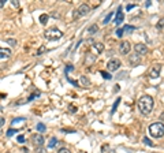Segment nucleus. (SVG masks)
Instances as JSON below:
<instances>
[{
    "instance_id": "obj_1",
    "label": "nucleus",
    "mask_w": 164,
    "mask_h": 153,
    "mask_svg": "<svg viewBox=\"0 0 164 153\" xmlns=\"http://www.w3.org/2000/svg\"><path fill=\"white\" fill-rule=\"evenodd\" d=\"M137 105H138V109H139V112H141L142 115H149V114L152 112L153 105H154L153 97H152V96H148V95L139 97Z\"/></svg>"
},
{
    "instance_id": "obj_2",
    "label": "nucleus",
    "mask_w": 164,
    "mask_h": 153,
    "mask_svg": "<svg viewBox=\"0 0 164 153\" xmlns=\"http://www.w3.org/2000/svg\"><path fill=\"white\" fill-rule=\"evenodd\" d=\"M149 134L153 138H161L164 137V124L161 122H156L149 126Z\"/></svg>"
},
{
    "instance_id": "obj_3",
    "label": "nucleus",
    "mask_w": 164,
    "mask_h": 153,
    "mask_svg": "<svg viewBox=\"0 0 164 153\" xmlns=\"http://www.w3.org/2000/svg\"><path fill=\"white\" fill-rule=\"evenodd\" d=\"M44 37L46 40H49V41H55V40H59V38L63 37V32H60L56 27H49L48 30H45Z\"/></svg>"
},
{
    "instance_id": "obj_4",
    "label": "nucleus",
    "mask_w": 164,
    "mask_h": 153,
    "mask_svg": "<svg viewBox=\"0 0 164 153\" xmlns=\"http://www.w3.org/2000/svg\"><path fill=\"white\" fill-rule=\"evenodd\" d=\"M160 73H161V64H153L152 67H150V70H149L148 75L152 79H156L160 77Z\"/></svg>"
},
{
    "instance_id": "obj_5",
    "label": "nucleus",
    "mask_w": 164,
    "mask_h": 153,
    "mask_svg": "<svg viewBox=\"0 0 164 153\" xmlns=\"http://www.w3.org/2000/svg\"><path fill=\"white\" fill-rule=\"evenodd\" d=\"M120 60H119V59H111V60H109V62H108L107 63V70L108 71H118L119 70V67H120Z\"/></svg>"
},
{
    "instance_id": "obj_6",
    "label": "nucleus",
    "mask_w": 164,
    "mask_h": 153,
    "mask_svg": "<svg viewBox=\"0 0 164 153\" xmlns=\"http://www.w3.org/2000/svg\"><path fill=\"white\" fill-rule=\"evenodd\" d=\"M130 49H131V45H130L128 41H122L119 44V52L122 53V55H128Z\"/></svg>"
},
{
    "instance_id": "obj_7",
    "label": "nucleus",
    "mask_w": 164,
    "mask_h": 153,
    "mask_svg": "<svg viewBox=\"0 0 164 153\" xmlns=\"http://www.w3.org/2000/svg\"><path fill=\"white\" fill-rule=\"evenodd\" d=\"M31 142L34 143V146H37V148H42L44 146V137L41 134H34L31 137Z\"/></svg>"
},
{
    "instance_id": "obj_8",
    "label": "nucleus",
    "mask_w": 164,
    "mask_h": 153,
    "mask_svg": "<svg viewBox=\"0 0 164 153\" xmlns=\"http://www.w3.org/2000/svg\"><path fill=\"white\" fill-rule=\"evenodd\" d=\"M90 12V7L86 4V3H83V4H81L79 7L77 8V14L78 16H86L87 14Z\"/></svg>"
},
{
    "instance_id": "obj_9",
    "label": "nucleus",
    "mask_w": 164,
    "mask_h": 153,
    "mask_svg": "<svg viewBox=\"0 0 164 153\" xmlns=\"http://www.w3.org/2000/svg\"><path fill=\"white\" fill-rule=\"evenodd\" d=\"M134 51L138 56H144L148 53V47L145 44H137V45H134Z\"/></svg>"
},
{
    "instance_id": "obj_10",
    "label": "nucleus",
    "mask_w": 164,
    "mask_h": 153,
    "mask_svg": "<svg viewBox=\"0 0 164 153\" xmlns=\"http://www.w3.org/2000/svg\"><path fill=\"white\" fill-rule=\"evenodd\" d=\"M128 63H130V66H133V67H137V66L141 63V56H138L137 53L130 55V56H128Z\"/></svg>"
},
{
    "instance_id": "obj_11",
    "label": "nucleus",
    "mask_w": 164,
    "mask_h": 153,
    "mask_svg": "<svg viewBox=\"0 0 164 153\" xmlns=\"http://www.w3.org/2000/svg\"><path fill=\"white\" fill-rule=\"evenodd\" d=\"M123 19H124V15H123V12H122V8L119 7L118 12H116V16H115V25L119 26L120 23H123Z\"/></svg>"
},
{
    "instance_id": "obj_12",
    "label": "nucleus",
    "mask_w": 164,
    "mask_h": 153,
    "mask_svg": "<svg viewBox=\"0 0 164 153\" xmlns=\"http://www.w3.org/2000/svg\"><path fill=\"white\" fill-rule=\"evenodd\" d=\"M11 56V51L8 48H0V59H8Z\"/></svg>"
},
{
    "instance_id": "obj_13",
    "label": "nucleus",
    "mask_w": 164,
    "mask_h": 153,
    "mask_svg": "<svg viewBox=\"0 0 164 153\" xmlns=\"http://www.w3.org/2000/svg\"><path fill=\"white\" fill-rule=\"evenodd\" d=\"M133 32H135V27L134 26H124V27H122V33H124V34H130V33H133Z\"/></svg>"
},
{
    "instance_id": "obj_14",
    "label": "nucleus",
    "mask_w": 164,
    "mask_h": 153,
    "mask_svg": "<svg viewBox=\"0 0 164 153\" xmlns=\"http://www.w3.org/2000/svg\"><path fill=\"white\" fill-rule=\"evenodd\" d=\"M97 32H98L97 25H90V26L87 27V33H90V34H96Z\"/></svg>"
},
{
    "instance_id": "obj_15",
    "label": "nucleus",
    "mask_w": 164,
    "mask_h": 153,
    "mask_svg": "<svg viewBox=\"0 0 164 153\" xmlns=\"http://www.w3.org/2000/svg\"><path fill=\"white\" fill-rule=\"evenodd\" d=\"M93 48L96 49V52L97 53H101L102 51H104V45H102L101 42H96V44L93 45Z\"/></svg>"
},
{
    "instance_id": "obj_16",
    "label": "nucleus",
    "mask_w": 164,
    "mask_h": 153,
    "mask_svg": "<svg viewBox=\"0 0 164 153\" xmlns=\"http://www.w3.org/2000/svg\"><path fill=\"white\" fill-rule=\"evenodd\" d=\"M48 19H49V15H48V14H41V15H40V22H41V25H46Z\"/></svg>"
},
{
    "instance_id": "obj_17",
    "label": "nucleus",
    "mask_w": 164,
    "mask_h": 153,
    "mask_svg": "<svg viewBox=\"0 0 164 153\" xmlns=\"http://www.w3.org/2000/svg\"><path fill=\"white\" fill-rule=\"evenodd\" d=\"M79 84H81L82 86H89V85H90V81L87 79V77H81V78H79Z\"/></svg>"
},
{
    "instance_id": "obj_18",
    "label": "nucleus",
    "mask_w": 164,
    "mask_h": 153,
    "mask_svg": "<svg viewBox=\"0 0 164 153\" xmlns=\"http://www.w3.org/2000/svg\"><path fill=\"white\" fill-rule=\"evenodd\" d=\"M56 143H57V139L55 137H52L51 139H49V143H48V145H49V148H55Z\"/></svg>"
},
{
    "instance_id": "obj_19",
    "label": "nucleus",
    "mask_w": 164,
    "mask_h": 153,
    "mask_svg": "<svg viewBox=\"0 0 164 153\" xmlns=\"http://www.w3.org/2000/svg\"><path fill=\"white\" fill-rule=\"evenodd\" d=\"M112 15H113V12H109V14H108V15L105 16V18H104V21H102V23H104V25H107L108 22H109V19L112 18Z\"/></svg>"
},
{
    "instance_id": "obj_20",
    "label": "nucleus",
    "mask_w": 164,
    "mask_h": 153,
    "mask_svg": "<svg viewBox=\"0 0 164 153\" xmlns=\"http://www.w3.org/2000/svg\"><path fill=\"white\" fill-rule=\"evenodd\" d=\"M101 75H102V78L104 79H111L112 77H111V74L109 73H107V71H101Z\"/></svg>"
},
{
    "instance_id": "obj_21",
    "label": "nucleus",
    "mask_w": 164,
    "mask_h": 153,
    "mask_svg": "<svg viewBox=\"0 0 164 153\" xmlns=\"http://www.w3.org/2000/svg\"><path fill=\"white\" fill-rule=\"evenodd\" d=\"M37 130H38L40 133L45 131V124H42V123H38V124H37Z\"/></svg>"
},
{
    "instance_id": "obj_22",
    "label": "nucleus",
    "mask_w": 164,
    "mask_h": 153,
    "mask_svg": "<svg viewBox=\"0 0 164 153\" xmlns=\"http://www.w3.org/2000/svg\"><path fill=\"white\" fill-rule=\"evenodd\" d=\"M163 27H164V18H161L157 22V29H163Z\"/></svg>"
},
{
    "instance_id": "obj_23",
    "label": "nucleus",
    "mask_w": 164,
    "mask_h": 153,
    "mask_svg": "<svg viewBox=\"0 0 164 153\" xmlns=\"http://www.w3.org/2000/svg\"><path fill=\"white\" fill-rule=\"evenodd\" d=\"M119 103H120V99H116V101H115V104H113V107H112V114L116 111V108H118V105H119Z\"/></svg>"
},
{
    "instance_id": "obj_24",
    "label": "nucleus",
    "mask_w": 164,
    "mask_h": 153,
    "mask_svg": "<svg viewBox=\"0 0 164 153\" xmlns=\"http://www.w3.org/2000/svg\"><path fill=\"white\" fill-rule=\"evenodd\" d=\"M15 130H14V129H10V130H8V131H7V137H12V135H14V134H15Z\"/></svg>"
},
{
    "instance_id": "obj_25",
    "label": "nucleus",
    "mask_w": 164,
    "mask_h": 153,
    "mask_svg": "<svg viewBox=\"0 0 164 153\" xmlns=\"http://www.w3.org/2000/svg\"><path fill=\"white\" fill-rule=\"evenodd\" d=\"M144 143H146L149 146H153V142H152L150 139H148V138H144Z\"/></svg>"
},
{
    "instance_id": "obj_26",
    "label": "nucleus",
    "mask_w": 164,
    "mask_h": 153,
    "mask_svg": "<svg viewBox=\"0 0 164 153\" xmlns=\"http://www.w3.org/2000/svg\"><path fill=\"white\" fill-rule=\"evenodd\" d=\"M5 42H8V44H11V45H16V41L15 40H12V38H7Z\"/></svg>"
},
{
    "instance_id": "obj_27",
    "label": "nucleus",
    "mask_w": 164,
    "mask_h": 153,
    "mask_svg": "<svg viewBox=\"0 0 164 153\" xmlns=\"http://www.w3.org/2000/svg\"><path fill=\"white\" fill-rule=\"evenodd\" d=\"M57 153H71V152H70V150H68L67 148H60Z\"/></svg>"
},
{
    "instance_id": "obj_28",
    "label": "nucleus",
    "mask_w": 164,
    "mask_h": 153,
    "mask_svg": "<svg viewBox=\"0 0 164 153\" xmlns=\"http://www.w3.org/2000/svg\"><path fill=\"white\" fill-rule=\"evenodd\" d=\"M94 59H96L94 56H90V55H87V60H86V63L89 64L90 62H94Z\"/></svg>"
},
{
    "instance_id": "obj_29",
    "label": "nucleus",
    "mask_w": 164,
    "mask_h": 153,
    "mask_svg": "<svg viewBox=\"0 0 164 153\" xmlns=\"http://www.w3.org/2000/svg\"><path fill=\"white\" fill-rule=\"evenodd\" d=\"M45 51H46V48L44 47V45H42V47H41L40 49H38V52H37V53H38V55H41V53H42V52H45Z\"/></svg>"
},
{
    "instance_id": "obj_30",
    "label": "nucleus",
    "mask_w": 164,
    "mask_h": 153,
    "mask_svg": "<svg viewBox=\"0 0 164 153\" xmlns=\"http://www.w3.org/2000/svg\"><path fill=\"white\" fill-rule=\"evenodd\" d=\"M36 153H46V150H45L44 148H37Z\"/></svg>"
},
{
    "instance_id": "obj_31",
    "label": "nucleus",
    "mask_w": 164,
    "mask_h": 153,
    "mask_svg": "<svg viewBox=\"0 0 164 153\" xmlns=\"http://www.w3.org/2000/svg\"><path fill=\"white\" fill-rule=\"evenodd\" d=\"M116 36H118L119 38H120V37H122V36H123V33H122V29H118V30H116Z\"/></svg>"
},
{
    "instance_id": "obj_32",
    "label": "nucleus",
    "mask_w": 164,
    "mask_h": 153,
    "mask_svg": "<svg viewBox=\"0 0 164 153\" xmlns=\"http://www.w3.org/2000/svg\"><path fill=\"white\" fill-rule=\"evenodd\" d=\"M18 142H25V137H23V135H19V137H18Z\"/></svg>"
},
{
    "instance_id": "obj_33",
    "label": "nucleus",
    "mask_w": 164,
    "mask_h": 153,
    "mask_svg": "<svg viewBox=\"0 0 164 153\" xmlns=\"http://www.w3.org/2000/svg\"><path fill=\"white\" fill-rule=\"evenodd\" d=\"M108 149H109V146H108V145H104V146L101 148V150H102V152H107Z\"/></svg>"
},
{
    "instance_id": "obj_34",
    "label": "nucleus",
    "mask_w": 164,
    "mask_h": 153,
    "mask_svg": "<svg viewBox=\"0 0 164 153\" xmlns=\"http://www.w3.org/2000/svg\"><path fill=\"white\" fill-rule=\"evenodd\" d=\"M11 3H12V5H14V7H19V3H18V1H15V0H12Z\"/></svg>"
},
{
    "instance_id": "obj_35",
    "label": "nucleus",
    "mask_w": 164,
    "mask_h": 153,
    "mask_svg": "<svg viewBox=\"0 0 164 153\" xmlns=\"http://www.w3.org/2000/svg\"><path fill=\"white\" fill-rule=\"evenodd\" d=\"M70 70H71V71H72V70H74V69H72V66H70V64H68V66H67V69H66V73H68Z\"/></svg>"
},
{
    "instance_id": "obj_36",
    "label": "nucleus",
    "mask_w": 164,
    "mask_h": 153,
    "mask_svg": "<svg viewBox=\"0 0 164 153\" xmlns=\"http://www.w3.org/2000/svg\"><path fill=\"white\" fill-rule=\"evenodd\" d=\"M75 109H77L75 107H70V112H72V114H74V112H77Z\"/></svg>"
},
{
    "instance_id": "obj_37",
    "label": "nucleus",
    "mask_w": 164,
    "mask_h": 153,
    "mask_svg": "<svg viewBox=\"0 0 164 153\" xmlns=\"http://www.w3.org/2000/svg\"><path fill=\"white\" fill-rule=\"evenodd\" d=\"M4 124V118H0V127Z\"/></svg>"
},
{
    "instance_id": "obj_38",
    "label": "nucleus",
    "mask_w": 164,
    "mask_h": 153,
    "mask_svg": "<svg viewBox=\"0 0 164 153\" xmlns=\"http://www.w3.org/2000/svg\"><path fill=\"white\" fill-rule=\"evenodd\" d=\"M51 15H52V16H55V18H59V14H56V12H52Z\"/></svg>"
},
{
    "instance_id": "obj_39",
    "label": "nucleus",
    "mask_w": 164,
    "mask_h": 153,
    "mask_svg": "<svg viewBox=\"0 0 164 153\" xmlns=\"http://www.w3.org/2000/svg\"><path fill=\"white\" fill-rule=\"evenodd\" d=\"M131 8H134V4H130V5H127V10H128V11L131 10Z\"/></svg>"
},
{
    "instance_id": "obj_40",
    "label": "nucleus",
    "mask_w": 164,
    "mask_h": 153,
    "mask_svg": "<svg viewBox=\"0 0 164 153\" xmlns=\"http://www.w3.org/2000/svg\"><path fill=\"white\" fill-rule=\"evenodd\" d=\"M0 133H1V131H0Z\"/></svg>"
}]
</instances>
